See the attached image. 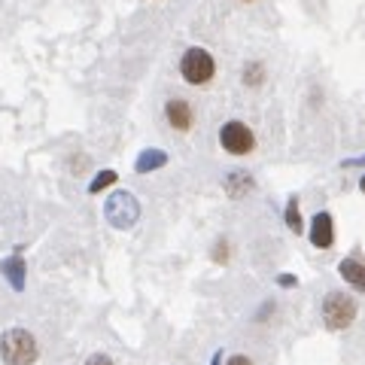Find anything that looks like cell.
Returning <instances> with one entry per match:
<instances>
[{"label":"cell","mask_w":365,"mask_h":365,"mask_svg":"<svg viewBox=\"0 0 365 365\" xmlns=\"http://www.w3.org/2000/svg\"><path fill=\"white\" fill-rule=\"evenodd\" d=\"M0 356H4V365H34L40 356V347L28 329H6L0 335Z\"/></svg>","instance_id":"obj_1"},{"label":"cell","mask_w":365,"mask_h":365,"mask_svg":"<svg viewBox=\"0 0 365 365\" xmlns=\"http://www.w3.org/2000/svg\"><path fill=\"white\" fill-rule=\"evenodd\" d=\"M180 73L189 86H204L210 83L213 73H216V64H213V55L201 46H192V49L182 52V61H180Z\"/></svg>","instance_id":"obj_2"},{"label":"cell","mask_w":365,"mask_h":365,"mask_svg":"<svg viewBox=\"0 0 365 365\" xmlns=\"http://www.w3.org/2000/svg\"><path fill=\"white\" fill-rule=\"evenodd\" d=\"M353 319H356V302H353L347 292H329L323 299V323H326V329L341 332V329H347Z\"/></svg>","instance_id":"obj_3"},{"label":"cell","mask_w":365,"mask_h":365,"mask_svg":"<svg viewBox=\"0 0 365 365\" xmlns=\"http://www.w3.org/2000/svg\"><path fill=\"white\" fill-rule=\"evenodd\" d=\"M107 220L110 225H116V228H131L137 222V216H140V204L134 201L131 192H116L110 201H107Z\"/></svg>","instance_id":"obj_4"},{"label":"cell","mask_w":365,"mask_h":365,"mask_svg":"<svg viewBox=\"0 0 365 365\" xmlns=\"http://www.w3.org/2000/svg\"><path fill=\"white\" fill-rule=\"evenodd\" d=\"M220 143H222L225 153H232V155H247V153H253L256 137H253V131H250L244 122L235 119V122H225V125H222Z\"/></svg>","instance_id":"obj_5"},{"label":"cell","mask_w":365,"mask_h":365,"mask_svg":"<svg viewBox=\"0 0 365 365\" xmlns=\"http://www.w3.org/2000/svg\"><path fill=\"white\" fill-rule=\"evenodd\" d=\"M311 244L317 250H329L335 244V222H332V216H329L326 210L314 216V222H311Z\"/></svg>","instance_id":"obj_6"},{"label":"cell","mask_w":365,"mask_h":365,"mask_svg":"<svg viewBox=\"0 0 365 365\" xmlns=\"http://www.w3.org/2000/svg\"><path fill=\"white\" fill-rule=\"evenodd\" d=\"M165 116L168 122L174 125L177 131H189L192 128V107L186 104L182 98H174V101H168V107H165Z\"/></svg>","instance_id":"obj_7"},{"label":"cell","mask_w":365,"mask_h":365,"mask_svg":"<svg viewBox=\"0 0 365 365\" xmlns=\"http://www.w3.org/2000/svg\"><path fill=\"white\" fill-rule=\"evenodd\" d=\"M338 271H341V277H344L353 289H359V292H365V262L362 259H344L338 265Z\"/></svg>","instance_id":"obj_8"},{"label":"cell","mask_w":365,"mask_h":365,"mask_svg":"<svg viewBox=\"0 0 365 365\" xmlns=\"http://www.w3.org/2000/svg\"><path fill=\"white\" fill-rule=\"evenodd\" d=\"M4 277L9 280V287H13L16 292L25 289V259L21 256H13L4 262Z\"/></svg>","instance_id":"obj_9"},{"label":"cell","mask_w":365,"mask_h":365,"mask_svg":"<svg viewBox=\"0 0 365 365\" xmlns=\"http://www.w3.org/2000/svg\"><path fill=\"white\" fill-rule=\"evenodd\" d=\"M165 165H168V155L162 150H146V153H140L134 168H137V174H150V170L165 168Z\"/></svg>","instance_id":"obj_10"},{"label":"cell","mask_w":365,"mask_h":365,"mask_svg":"<svg viewBox=\"0 0 365 365\" xmlns=\"http://www.w3.org/2000/svg\"><path fill=\"white\" fill-rule=\"evenodd\" d=\"M225 186H228V195L237 198V195H244V192H247L250 186H253V182H250V177H247V174H241V170H237V174L228 177Z\"/></svg>","instance_id":"obj_11"},{"label":"cell","mask_w":365,"mask_h":365,"mask_svg":"<svg viewBox=\"0 0 365 365\" xmlns=\"http://www.w3.org/2000/svg\"><path fill=\"white\" fill-rule=\"evenodd\" d=\"M119 180V174H116V170H101V174L95 177V180H91V186H88V192H91V195H98V192L101 189H107V186H113V182H116Z\"/></svg>","instance_id":"obj_12"},{"label":"cell","mask_w":365,"mask_h":365,"mask_svg":"<svg viewBox=\"0 0 365 365\" xmlns=\"http://www.w3.org/2000/svg\"><path fill=\"white\" fill-rule=\"evenodd\" d=\"M287 225L295 235H302V213H299V198H289L287 204Z\"/></svg>","instance_id":"obj_13"},{"label":"cell","mask_w":365,"mask_h":365,"mask_svg":"<svg viewBox=\"0 0 365 365\" xmlns=\"http://www.w3.org/2000/svg\"><path fill=\"white\" fill-rule=\"evenodd\" d=\"M247 83H250V86L262 83V67H259V64H250V67H247Z\"/></svg>","instance_id":"obj_14"},{"label":"cell","mask_w":365,"mask_h":365,"mask_svg":"<svg viewBox=\"0 0 365 365\" xmlns=\"http://www.w3.org/2000/svg\"><path fill=\"white\" fill-rule=\"evenodd\" d=\"M86 365H113V359L110 356H104V353H98V356H88V362Z\"/></svg>","instance_id":"obj_15"},{"label":"cell","mask_w":365,"mask_h":365,"mask_svg":"<svg viewBox=\"0 0 365 365\" xmlns=\"http://www.w3.org/2000/svg\"><path fill=\"white\" fill-rule=\"evenodd\" d=\"M225 259H228V244L220 241V244H216V262H225Z\"/></svg>","instance_id":"obj_16"},{"label":"cell","mask_w":365,"mask_h":365,"mask_svg":"<svg viewBox=\"0 0 365 365\" xmlns=\"http://www.w3.org/2000/svg\"><path fill=\"white\" fill-rule=\"evenodd\" d=\"M277 283H280V287H295V283H299V280H295L292 274H280V277H277Z\"/></svg>","instance_id":"obj_17"},{"label":"cell","mask_w":365,"mask_h":365,"mask_svg":"<svg viewBox=\"0 0 365 365\" xmlns=\"http://www.w3.org/2000/svg\"><path fill=\"white\" fill-rule=\"evenodd\" d=\"M228 365H253V362H250V356H244V353H237V356L228 359Z\"/></svg>","instance_id":"obj_18"},{"label":"cell","mask_w":365,"mask_h":365,"mask_svg":"<svg viewBox=\"0 0 365 365\" xmlns=\"http://www.w3.org/2000/svg\"><path fill=\"white\" fill-rule=\"evenodd\" d=\"M356 165H365V155H362V158H350V162H344V168H356Z\"/></svg>","instance_id":"obj_19"},{"label":"cell","mask_w":365,"mask_h":365,"mask_svg":"<svg viewBox=\"0 0 365 365\" xmlns=\"http://www.w3.org/2000/svg\"><path fill=\"white\" fill-rule=\"evenodd\" d=\"M220 359H222V353H216V356H213V362H210V365H220Z\"/></svg>","instance_id":"obj_20"},{"label":"cell","mask_w":365,"mask_h":365,"mask_svg":"<svg viewBox=\"0 0 365 365\" xmlns=\"http://www.w3.org/2000/svg\"><path fill=\"white\" fill-rule=\"evenodd\" d=\"M359 189H362V192H365V177H362V180H359Z\"/></svg>","instance_id":"obj_21"}]
</instances>
